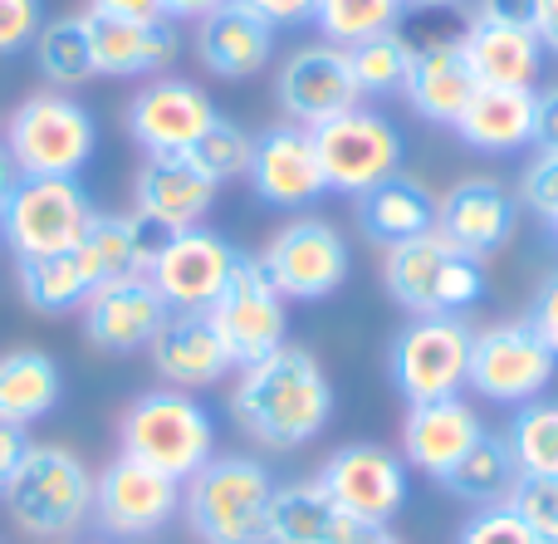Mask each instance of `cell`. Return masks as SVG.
Instances as JSON below:
<instances>
[{"mask_svg": "<svg viewBox=\"0 0 558 544\" xmlns=\"http://www.w3.org/2000/svg\"><path fill=\"white\" fill-rule=\"evenodd\" d=\"M524 324H530V329L539 334L544 349H549L554 359H558V270L539 285V290H534L530 310H524Z\"/></svg>", "mask_w": 558, "mask_h": 544, "instance_id": "obj_43", "label": "cell"}, {"mask_svg": "<svg viewBox=\"0 0 558 544\" xmlns=\"http://www.w3.org/2000/svg\"><path fill=\"white\" fill-rule=\"evenodd\" d=\"M275 98H279V108H284V123L318 128V123H328V118L363 104V88H357V78H353L348 49L304 45L279 64Z\"/></svg>", "mask_w": 558, "mask_h": 544, "instance_id": "obj_17", "label": "cell"}, {"mask_svg": "<svg viewBox=\"0 0 558 544\" xmlns=\"http://www.w3.org/2000/svg\"><path fill=\"white\" fill-rule=\"evenodd\" d=\"M25 447H29L25 432L10 427V422H0V491H5V481H10V471H15V461L25 457Z\"/></svg>", "mask_w": 558, "mask_h": 544, "instance_id": "obj_48", "label": "cell"}, {"mask_svg": "<svg viewBox=\"0 0 558 544\" xmlns=\"http://www.w3.org/2000/svg\"><path fill=\"white\" fill-rule=\"evenodd\" d=\"M15 186H20V172H15V162H10L5 143H0V216H5V206H10V196H15Z\"/></svg>", "mask_w": 558, "mask_h": 544, "instance_id": "obj_51", "label": "cell"}, {"mask_svg": "<svg viewBox=\"0 0 558 544\" xmlns=\"http://www.w3.org/2000/svg\"><path fill=\"white\" fill-rule=\"evenodd\" d=\"M241 5H251L255 15H265L279 29V25H304V20H314L318 0H241Z\"/></svg>", "mask_w": 558, "mask_h": 544, "instance_id": "obj_46", "label": "cell"}, {"mask_svg": "<svg viewBox=\"0 0 558 544\" xmlns=\"http://www.w3.org/2000/svg\"><path fill=\"white\" fill-rule=\"evenodd\" d=\"M39 25H45V5L39 0H0V55L29 49Z\"/></svg>", "mask_w": 558, "mask_h": 544, "instance_id": "obj_42", "label": "cell"}, {"mask_svg": "<svg viewBox=\"0 0 558 544\" xmlns=\"http://www.w3.org/2000/svg\"><path fill=\"white\" fill-rule=\"evenodd\" d=\"M221 118L202 84L182 74H157L128 98V137L147 157L157 153H192L196 137Z\"/></svg>", "mask_w": 558, "mask_h": 544, "instance_id": "obj_15", "label": "cell"}, {"mask_svg": "<svg viewBox=\"0 0 558 544\" xmlns=\"http://www.w3.org/2000/svg\"><path fill=\"white\" fill-rule=\"evenodd\" d=\"M367 544H402V540L387 535V530H373V540H367Z\"/></svg>", "mask_w": 558, "mask_h": 544, "instance_id": "obj_53", "label": "cell"}, {"mask_svg": "<svg viewBox=\"0 0 558 544\" xmlns=\"http://www.w3.org/2000/svg\"><path fill=\"white\" fill-rule=\"evenodd\" d=\"M534 35H539V45L558 55V0H539V25H534Z\"/></svg>", "mask_w": 558, "mask_h": 544, "instance_id": "obj_50", "label": "cell"}, {"mask_svg": "<svg viewBox=\"0 0 558 544\" xmlns=\"http://www.w3.org/2000/svg\"><path fill=\"white\" fill-rule=\"evenodd\" d=\"M167 300L157 294V285L143 270L133 275H113L104 280L84 304H78V319H84V339L98 353H143L157 339L167 319Z\"/></svg>", "mask_w": 558, "mask_h": 544, "instance_id": "obj_18", "label": "cell"}, {"mask_svg": "<svg viewBox=\"0 0 558 544\" xmlns=\"http://www.w3.org/2000/svg\"><path fill=\"white\" fill-rule=\"evenodd\" d=\"M231 418L255 447L299 451L333 422V388L324 363L299 343H284L270 359L235 368Z\"/></svg>", "mask_w": 558, "mask_h": 544, "instance_id": "obj_1", "label": "cell"}, {"mask_svg": "<svg viewBox=\"0 0 558 544\" xmlns=\"http://www.w3.org/2000/svg\"><path fill=\"white\" fill-rule=\"evenodd\" d=\"M456 133L475 153H520L534 137V88H475L465 113L456 118Z\"/></svg>", "mask_w": 558, "mask_h": 544, "instance_id": "obj_30", "label": "cell"}, {"mask_svg": "<svg viewBox=\"0 0 558 544\" xmlns=\"http://www.w3.org/2000/svg\"><path fill=\"white\" fill-rule=\"evenodd\" d=\"M284 304L289 300L270 285L260 255H241L226 294L206 310L235 368H251V363L270 359L275 349L289 343V310Z\"/></svg>", "mask_w": 558, "mask_h": 544, "instance_id": "obj_11", "label": "cell"}, {"mask_svg": "<svg viewBox=\"0 0 558 544\" xmlns=\"http://www.w3.org/2000/svg\"><path fill=\"white\" fill-rule=\"evenodd\" d=\"M471 343L475 329L461 314H426L412 319L392 339V383L397 392L412 402H436V398H461L471 383Z\"/></svg>", "mask_w": 558, "mask_h": 544, "instance_id": "obj_8", "label": "cell"}, {"mask_svg": "<svg viewBox=\"0 0 558 544\" xmlns=\"http://www.w3.org/2000/svg\"><path fill=\"white\" fill-rule=\"evenodd\" d=\"M118 457H133L172 481H192L216 457V422L196 392L153 388L118 418Z\"/></svg>", "mask_w": 558, "mask_h": 544, "instance_id": "obj_4", "label": "cell"}, {"mask_svg": "<svg viewBox=\"0 0 558 544\" xmlns=\"http://www.w3.org/2000/svg\"><path fill=\"white\" fill-rule=\"evenodd\" d=\"M383 285L412 319L426 314H461L485 294V270L465 251H456L441 231H426L416 241L387 245Z\"/></svg>", "mask_w": 558, "mask_h": 544, "instance_id": "obj_6", "label": "cell"}, {"mask_svg": "<svg viewBox=\"0 0 558 544\" xmlns=\"http://www.w3.org/2000/svg\"><path fill=\"white\" fill-rule=\"evenodd\" d=\"M98 206L78 186V177H20L5 216H0V241L15 261H39L78 245L94 226Z\"/></svg>", "mask_w": 558, "mask_h": 544, "instance_id": "obj_7", "label": "cell"}, {"mask_svg": "<svg viewBox=\"0 0 558 544\" xmlns=\"http://www.w3.org/2000/svg\"><path fill=\"white\" fill-rule=\"evenodd\" d=\"M196 59L216 78H251L275 59V25L251 5L231 0L216 15L196 20Z\"/></svg>", "mask_w": 558, "mask_h": 544, "instance_id": "obj_25", "label": "cell"}, {"mask_svg": "<svg viewBox=\"0 0 558 544\" xmlns=\"http://www.w3.org/2000/svg\"><path fill=\"white\" fill-rule=\"evenodd\" d=\"M475 20L534 29V25H539V0H475Z\"/></svg>", "mask_w": 558, "mask_h": 544, "instance_id": "obj_44", "label": "cell"}, {"mask_svg": "<svg viewBox=\"0 0 558 544\" xmlns=\"http://www.w3.org/2000/svg\"><path fill=\"white\" fill-rule=\"evenodd\" d=\"M260 265L284 300L318 304L343 290L348 270H353V251H348L338 226L318 221V216H299V221H284L270 235V245L260 251Z\"/></svg>", "mask_w": 558, "mask_h": 544, "instance_id": "obj_10", "label": "cell"}, {"mask_svg": "<svg viewBox=\"0 0 558 544\" xmlns=\"http://www.w3.org/2000/svg\"><path fill=\"white\" fill-rule=\"evenodd\" d=\"M221 5H231V0H162V15L167 20H206V15H216Z\"/></svg>", "mask_w": 558, "mask_h": 544, "instance_id": "obj_49", "label": "cell"}, {"mask_svg": "<svg viewBox=\"0 0 558 544\" xmlns=\"http://www.w3.org/2000/svg\"><path fill=\"white\" fill-rule=\"evenodd\" d=\"M514 226H520V196L490 177H465L436 202V231L481 265L514 241Z\"/></svg>", "mask_w": 558, "mask_h": 544, "instance_id": "obj_20", "label": "cell"}, {"mask_svg": "<svg viewBox=\"0 0 558 544\" xmlns=\"http://www.w3.org/2000/svg\"><path fill=\"white\" fill-rule=\"evenodd\" d=\"M20 265V294L29 310L39 314H69L108 280V270L98 265V255L88 251V241L69 245L59 255H39V261H15Z\"/></svg>", "mask_w": 558, "mask_h": 544, "instance_id": "obj_29", "label": "cell"}, {"mask_svg": "<svg viewBox=\"0 0 558 544\" xmlns=\"http://www.w3.org/2000/svg\"><path fill=\"white\" fill-rule=\"evenodd\" d=\"M412 39L407 29H387V35H373L363 45L348 49V64H353V78L363 88V98H387V94H402L407 74H412Z\"/></svg>", "mask_w": 558, "mask_h": 544, "instance_id": "obj_36", "label": "cell"}, {"mask_svg": "<svg viewBox=\"0 0 558 544\" xmlns=\"http://www.w3.org/2000/svg\"><path fill=\"white\" fill-rule=\"evenodd\" d=\"M456 544H539V540L530 535V525H524L510 506H481L461 525Z\"/></svg>", "mask_w": 558, "mask_h": 544, "instance_id": "obj_41", "label": "cell"}, {"mask_svg": "<svg viewBox=\"0 0 558 544\" xmlns=\"http://www.w3.org/2000/svg\"><path fill=\"white\" fill-rule=\"evenodd\" d=\"M221 186L202 172L186 153H157L143 157L133 177V211L147 216V221L167 226V231H192V226H206Z\"/></svg>", "mask_w": 558, "mask_h": 544, "instance_id": "obj_21", "label": "cell"}, {"mask_svg": "<svg viewBox=\"0 0 558 544\" xmlns=\"http://www.w3.org/2000/svg\"><path fill=\"white\" fill-rule=\"evenodd\" d=\"M182 516V481L118 457L94 476V520L113 540H147Z\"/></svg>", "mask_w": 558, "mask_h": 544, "instance_id": "obj_14", "label": "cell"}, {"mask_svg": "<svg viewBox=\"0 0 558 544\" xmlns=\"http://www.w3.org/2000/svg\"><path fill=\"white\" fill-rule=\"evenodd\" d=\"M251 153H255V137L245 133L241 123H231V118H216V123L196 137V147L186 157L221 186V182H235V177L251 172Z\"/></svg>", "mask_w": 558, "mask_h": 544, "instance_id": "obj_38", "label": "cell"}, {"mask_svg": "<svg viewBox=\"0 0 558 544\" xmlns=\"http://www.w3.org/2000/svg\"><path fill=\"white\" fill-rule=\"evenodd\" d=\"M407 10H446V5H456V0H402Z\"/></svg>", "mask_w": 558, "mask_h": 544, "instance_id": "obj_52", "label": "cell"}, {"mask_svg": "<svg viewBox=\"0 0 558 544\" xmlns=\"http://www.w3.org/2000/svg\"><path fill=\"white\" fill-rule=\"evenodd\" d=\"M412 74H407V104L412 113H422L426 123L456 128V118L465 113V104L475 98V74L461 55V39H441V45H412Z\"/></svg>", "mask_w": 558, "mask_h": 544, "instance_id": "obj_27", "label": "cell"}, {"mask_svg": "<svg viewBox=\"0 0 558 544\" xmlns=\"http://www.w3.org/2000/svg\"><path fill=\"white\" fill-rule=\"evenodd\" d=\"M88 10L123 15V20H167L162 15V0H88Z\"/></svg>", "mask_w": 558, "mask_h": 544, "instance_id": "obj_47", "label": "cell"}, {"mask_svg": "<svg viewBox=\"0 0 558 544\" xmlns=\"http://www.w3.org/2000/svg\"><path fill=\"white\" fill-rule=\"evenodd\" d=\"M308 133H314L328 192L363 196L377 182L402 172V133H397V123L387 113H373V108L357 104L348 113L328 118V123L308 128Z\"/></svg>", "mask_w": 558, "mask_h": 544, "instance_id": "obj_9", "label": "cell"}, {"mask_svg": "<svg viewBox=\"0 0 558 544\" xmlns=\"http://www.w3.org/2000/svg\"><path fill=\"white\" fill-rule=\"evenodd\" d=\"M251 186L265 206H279V211H304L318 196L328 192L324 162H318L314 133L299 123H275L255 137L251 153Z\"/></svg>", "mask_w": 558, "mask_h": 544, "instance_id": "obj_19", "label": "cell"}, {"mask_svg": "<svg viewBox=\"0 0 558 544\" xmlns=\"http://www.w3.org/2000/svg\"><path fill=\"white\" fill-rule=\"evenodd\" d=\"M0 506L20 535L69 540L84 530V520H94V471L59 442H29L0 491Z\"/></svg>", "mask_w": 558, "mask_h": 544, "instance_id": "obj_2", "label": "cell"}, {"mask_svg": "<svg viewBox=\"0 0 558 544\" xmlns=\"http://www.w3.org/2000/svg\"><path fill=\"white\" fill-rule=\"evenodd\" d=\"M520 206L534 211L544 226L558 231V153H534V162L520 177Z\"/></svg>", "mask_w": 558, "mask_h": 544, "instance_id": "obj_40", "label": "cell"}, {"mask_svg": "<svg viewBox=\"0 0 558 544\" xmlns=\"http://www.w3.org/2000/svg\"><path fill=\"white\" fill-rule=\"evenodd\" d=\"M505 506L530 525L539 544H558V476H520Z\"/></svg>", "mask_w": 558, "mask_h": 544, "instance_id": "obj_39", "label": "cell"}, {"mask_svg": "<svg viewBox=\"0 0 558 544\" xmlns=\"http://www.w3.org/2000/svg\"><path fill=\"white\" fill-rule=\"evenodd\" d=\"M35 64L49 84L64 94V88L84 84L94 78V55H88V25H84V10L78 15H54L39 25L35 35Z\"/></svg>", "mask_w": 558, "mask_h": 544, "instance_id": "obj_34", "label": "cell"}, {"mask_svg": "<svg viewBox=\"0 0 558 544\" xmlns=\"http://www.w3.org/2000/svg\"><path fill=\"white\" fill-rule=\"evenodd\" d=\"M461 55L471 64L475 84L485 88H534L544 69V45L534 29L490 25V20H471L461 35Z\"/></svg>", "mask_w": 558, "mask_h": 544, "instance_id": "obj_28", "label": "cell"}, {"mask_svg": "<svg viewBox=\"0 0 558 544\" xmlns=\"http://www.w3.org/2000/svg\"><path fill=\"white\" fill-rule=\"evenodd\" d=\"M407 5L402 0H318L314 5V25L324 35V45L353 49L373 35H387V29H402Z\"/></svg>", "mask_w": 558, "mask_h": 544, "instance_id": "obj_35", "label": "cell"}, {"mask_svg": "<svg viewBox=\"0 0 558 544\" xmlns=\"http://www.w3.org/2000/svg\"><path fill=\"white\" fill-rule=\"evenodd\" d=\"M147 353H153L157 378L182 392L216 388L221 378L235 373L231 353H226L221 334H216L206 310H172L162 319V329H157V339L147 343Z\"/></svg>", "mask_w": 558, "mask_h": 544, "instance_id": "obj_22", "label": "cell"}, {"mask_svg": "<svg viewBox=\"0 0 558 544\" xmlns=\"http://www.w3.org/2000/svg\"><path fill=\"white\" fill-rule=\"evenodd\" d=\"M530 143L539 147V153H558V84L534 94V137Z\"/></svg>", "mask_w": 558, "mask_h": 544, "instance_id": "obj_45", "label": "cell"}, {"mask_svg": "<svg viewBox=\"0 0 558 544\" xmlns=\"http://www.w3.org/2000/svg\"><path fill=\"white\" fill-rule=\"evenodd\" d=\"M279 481L255 457H211L182 481V520L196 544H270V500Z\"/></svg>", "mask_w": 558, "mask_h": 544, "instance_id": "obj_3", "label": "cell"}, {"mask_svg": "<svg viewBox=\"0 0 558 544\" xmlns=\"http://www.w3.org/2000/svg\"><path fill=\"white\" fill-rule=\"evenodd\" d=\"M514 481H520V467H514L510 442L495 437V432H485V437L475 442L451 471H446L441 486H446V496H456V500H465V506L481 510V506H505V496L514 491Z\"/></svg>", "mask_w": 558, "mask_h": 544, "instance_id": "obj_33", "label": "cell"}, {"mask_svg": "<svg viewBox=\"0 0 558 544\" xmlns=\"http://www.w3.org/2000/svg\"><path fill=\"white\" fill-rule=\"evenodd\" d=\"M235 261H241V251L226 235L192 226V231L167 235V245L147 265V280L157 285L167 310H211L231 285Z\"/></svg>", "mask_w": 558, "mask_h": 544, "instance_id": "obj_16", "label": "cell"}, {"mask_svg": "<svg viewBox=\"0 0 558 544\" xmlns=\"http://www.w3.org/2000/svg\"><path fill=\"white\" fill-rule=\"evenodd\" d=\"M314 481L338 510L363 520L367 530H387L397 520V510L407 506V461L397 451L377 447V442H348V447H338L318 467Z\"/></svg>", "mask_w": 558, "mask_h": 544, "instance_id": "obj_13", "label": "cell"}, {"mask_svg": "<svg viewBox=\"0 0 558 544\" xmlns=\"http://www.w3.org/2000/svg\"><path fill=\"white\" fill-rule=\"evenodd\" d=\"M481 437H485V422L465 398L412 402L402 422V461L426 471L432 481H441Z\"/></svg>", "mask_w": 558, "mask_h": 544, "instance_id": "obj_24", "label": "cell"}, {"mask_svg": "<svg viewBox=\"0 0 558 544\" xmlns=\"http://www.w3.org/2000/svg\"><path fill=\"white\" fill-rule=\"evenodd\" d=\"M357 221H363V231L373 235L377 245L416 241V235L436 231V196L426 192L416 177L397 172V177H387V182H377L373 192H363Z\"/></svg>", "mask_w": 558, "mask_h": 544, "instance_id": "obj_32", "label": "cell"}, {"mask_svg": "<svg viewBox=\"0 0 558 544\" xmlns=\"http://www.w3.org/2000/svg\"><path fill=\"white\" fill-rule=\"evenodd\" d=\"M373 530L338 510L318 491V481H289L275 486L270 500V544H367Z\"/></svg>", "mask_w": 558, "mask_h": 544, "instance_id": "obj_26", "label": "cell"}, {"mask_svg": "<svg viewBox=\"0 0 558 544\" xmlns=\"http://www.w3.org/2000/svg\"><path fill=\"white\" fill-rule=\"evenodd\" d=\"M558 359L544 349V339L524 319H505L475 334L471 343V383L485 402L500 408H524V402L544 398V388L554 383Z\"/></svg>", "mask_w": 558, "mask_h": 544, "instance_id": "obj_12", "label": "cell"}, {"mask_svg": "<svg viewBox=\"0 0 558 544\" xmlns=\"http://www.w3.org/2000/svg\"><path fill=\"white\" fill-rule=\"evenodd\" d=\"M5 153L20 177H78L98 153V123L78 98L45 88L5 118Z\"/></svg>", "mask_w": 558, "mask_h": 544, "instance_id": "obj_5", "label": "cell"}, {"mask_svg": "<svg viewBox=\"0 0 558 544\" xmlns=\"http://www.w3.org/2000/svg\"><path fill=\"white\" fill-rule=\"evenodd\" d=\"M88 25V55H94V74L133 78V74H167L182 55L172 20H123L104 15V10H84Z\"/></svg>", "mask_w": 558, "mask_h": 544, "instance_id": "obj_23", "label": "cell"}, {"mask_svg": "<svg viewBox=\"0 0 558 544\" xmlns=\"http://www.w3.org/2000/svg\"><path fill=\"white\" fill-rule=\"evenodd\" d=\"M514 451L520 476H558V402L534 398L514 412L510 432H505Z\"/></svg>", "mask_w": 558, "mask_h": 544, "instance_id": "obj_37", "label": "cell"}, {"mask_svg": "<svg viewBox=\"0 0 558 544\" xmlns=\"http://www.w3.org/2000/svg\"><path fill=\"white\" fill-rule=\"evenodd\" d=\"M64 398V373L45 349H10L0 353V422L35 427Z\"/></svg>", "mask_w": 558, "mask_h": 544, "instance_id": "obj_31", "label": "cell"}]
</instances>
